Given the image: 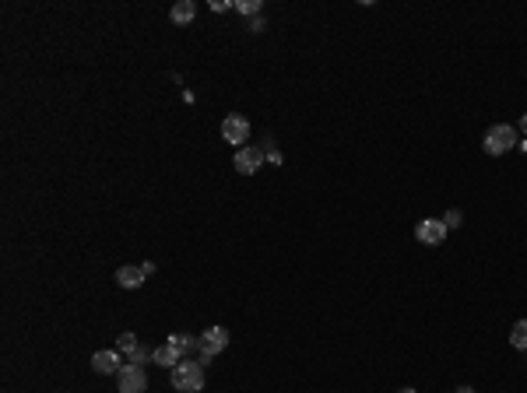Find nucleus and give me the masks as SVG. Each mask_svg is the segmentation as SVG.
<instances>
[{"label":"nucleus","instance_id":"nucleus-1","mask_svg":"<svg viewBox=\"0 0 527 393\" xmlns=\"http://www.w3.org/2000/svg\"><path fill=\"white\" fill-rule=\"evenodd\" d=\"M169 383L176 393H200L204 390V369L193 358H183L176 369H169Z\"/></svg>","mask_w":527,"mask_h":393},{"label":"nucleus","instance_id":"nucleus-2","mask_svg":"<svg viewBox=\"0 0 527 393\" xmlns=\"http://www.w3.org/2000/svg\"><path fill=\"white\" fill-rule=\"evenodd\" d=\"M517 144H520V137H517V127H510V123H496V127H489V130H485V141H482L485 155H492V158L506 155V151H510V148H517Z\"/></svg>","mask_w":527,"mask_h":393},{"label":"nucleus","instance_id":"nucleus-3","mask_svg":"<svg viewBox=\"0 0 527 393\" xmlns=\"http://www.w3.org/2000/svg\"><path fill=\"white\" fill-rule=\"evenodd\" d=\"M116 390L120 393H144L148 390V372H144V365H123L120 372H116Z\"/></svg>","mask_w":527,"mask_h":393},{"label":"nucleus","instance_id":"nucleus-4","mask_svg":"<svg viewBox=\"0 0 527 393\" xmlns=\"http://www.w3.org/2000/svg\"><path fill=\"white\" fill-rule=\"evenodd\" d=\"M447 225H443V218H426V221H418L415 225V239L422 243V246H440L443 239H447Z\"/></svg>","mask_w":527,"mask_h":393},{"label":"nucleus","instance_id":"nucleus-5","mask_svg":"<svg viewBox=\"0 0 527 393\" xmlns=\"http://www.w3.org/2000/svg\"><path fill=\"white\" fill-rule=\"evenodd\" d=\"M225 348H229V330H225V326H207V330L200 333V355L218 358Z\"/></svg>","mask_w":527,"mask_h":393},{"label":"nucleus","instance_id":"nucleus-6","mask_svg":"<svg viewBox=\"0 0 527 393\" xmlns=\"http://www.w3.org/2000/svg\"><path fill=\"white\" fill-rule=\"evenodd\" d=\"M268 161V155H264V148H253V144H243V148H236V168L243 176H253L257 168Z\"/></svg>","mask_w":527,"mask_h":393},{"label":"nucleus","instance_id":"nucleus-7","mask_svg":"<svg viewBox=\"0 0 527 393\" xmlns=\"http://www.w3.org/2000/svg\"><path fill=\"white\" fill-rule=\"evenodd\" d=\"M222 137H225L229 144L243 148V144H246V137H250V123L239 116V112H229V116L222 120Z\"/></svg>","mask_w":527,"mask_h":393},{"label":"nucleus","instance_id":"nucleus-8","mask_svg":"<svg viewBox=\"0 0 527 393\" xmlns=\"http://www.w3.org/2000/svg\"><path fill=\"white\" fill-rule=\"evenodd\" d=\"M120 369H123V362H120V351H116V348L92 355V372H98V376H116Z\"/></svg>","mask_w":527,"mask_h":393},{"label":"nucleus","instance_id":"nucleus-9","mask_svg":"<svg viewBox=\"0 0 527 393\" xmlns=\"http://www.w3.org/2000/svg\"><path fill=\"white\" fill-rule=\"evenodd\" d=\"M144 277H148V274H144L141 267L127 263V267H120V270H116V285H120V288H127V292H137V288L144 285Z\"/></svg>","mask_w":527,"mask_h":393},{"label":"nucleus","instance_id":"nucleus-10","mask_svg":"<svg viewBox=\"0 0 527 393\" xmlns=\"http://www.w3.org/2000/svg\"><path fill=\"white\" fill-rule=\"evenodd\" d=\"M151 362H155V365H162V369H176V365L183 362V351H180V348H173V344L166 341V344H158V348L151 351Z\"/></svg>","mask_w":527,"mask_h":393},{"label":"nucleus","instance_id":"nucleus-11","mask_svg":"<svg viewBox=\"0 0 527 393\" xmlns=\"http://www.w3.org/2000/svg\"><path fill=\"white\" fill-rule=\"evenodd\" d=\"M169 344L183 351V358H190V351H200V337L193 333H169Z\"/></svg>","mask_w":527,"mask_h":393},{"label":"nucleus","instance_id":"nucleus-12","mask_svg":"<svg viewBox=\"0 0 527 393\" xmlns=\"http://www.w3.org/2000/svg\"><path fill=\"white\" fill-rule=\"evenodd\" d=\"M176 25H190L197 18V4L193 0H180V4H173V15H169Z\"/></svg>","mask_w":527,"mask_h":393},{"label":"nucleus","instance_id":"nucleus-13","mask_svg":"<svg viewBox=\"0 0 527 393\" xmlns=\"http://www.w3.org/2000/svg\"><path fill=\"white\" fill-rule=\"evenodd\" d=\"M137 348H141V341H137V333H134V330H127V333H120V337H116V351H120V355H127V358H130Z\"/></svg>","mask_w":527,"mask_h":393},{"label":"nucleus","instance_id":"nucleus-14","mask_svg":"<svg viewBox=\"0 0 527 393\" xmlns=\"http://www.w3.org/2000/svg\"><path fill=\"white\" fill-rule=\"evenodd\" d=\"M510 344L517 351H527V320H517L513 330H510Z\"/></svg>","mask_w":527,"mask_h":393},{"label":"nucleus","instance_id":"nucleus-15","mask_svg":"<svg viewBox=\"0 0 527 393\" xmlns=\"http://www.w3.org/2000/svg\"><path fill=\"white\" fill-rule=\"evenodd\" d=\"M232 11L250 15V18H260V0H236V4H232Z\"/></svg>","mask_w":527,"mask_h":393},{"label":"nucleus","instance_id":"nucleus-16","mask_svg":"<svg viewBox=\"0 0 527 393\" xmlns=\"http://www.w3.org/2000/svg\"><path fill=\"white\" fill-rule=\"evenodd\" d=\"M151 351H155V348H144V344H141V348H137V351L127 358V362H130V365H144V362H151Z\"/></svg>","mask_w":527,"mask_h":393},{"label":"nucleus","instance_id":"nucleus-17","mask_svg":"<svg viewBox=\"0 0 527 393\" xmlns=\"http://www.w3.org/2000/svg\"><path fill=\"white\" fill-rule=\"evenodd\" d=\"M460 221H464V214H460V211H447V214H443V225H447L450 232H453V229H460Z\"/></svg>","mask_w":527,"mask_h":393},{"label":"nucleus","instance_id":"nucleus-18","mask_svg":"<svg viewBox=\"0 0 527 393\" xmlns=\"http://www.w3.org/2000/svg\"><path fill=\"white\" fill-rule=\"evenodd\" d=\"M264 155H268V161H271V165H282V151H278V148H275L271 141L264 144Z\"/></svg>","mask_w":527,"mask_h":393},{"label":"nucleus","instance_id":"nucleus-19","mask_svg":"<svg viewBox=\"0 0 527 393\" xmlns=\"http://www.w3.org/2000/svg\"><path fill=\"white\" fill-rule=\"evenodd\" d=\"M229 8H232V4H225V0H211V11H215V15H218V11H229Z\"/></svg>","mask_w":527,"mask_h":393},{"label":"nucleus","instance_id":"nucleus-20","mask_svg":"<svg viewBox=\"0 0 527 393\" xmlns=\"http://www.w3.org/2000/svg\"><path fill=\"white\" fill-rule=\"evenodd\" d=\"M264 28H268V21H264V18H253V21H250V32H264Z\"/></svg>","mask_w":527,"mask_h":393},{"label":"nucleus","instance_id":"nucleus-21","mask_svg":"<svg viewBox=\"0 0 527 393\" xmlns=\"http://www.w3.org/2000/svg\"><path fill=\"white\" fill-rule=\"evenodd\" d=\"M520 130H524V137H527V112H524V120H520Z\"/></svg>","mask_w":527,"mask_h":393},{"label":"nucleus","instance_id":"nucleus-22","mask_svg":"<svg viewBox=\"0 0 527 393\" xmlns=\"http://www.w3.org/2000/svg\"><path fill=\"white\" fill-rule=\"evenodd\" d=\"M453 393H474V390H471V386H457Z\"/></svg>","mask_w":527,"mask_h":393},{"label":"nucleus","instance_id":"nucleus-23","mask_svg":"<svg viewBox=\"0 0 527 393\" xmlns=\"http://www.w3.org/2000/svg\"><path fill=\"white\" fill-rule=\"evenodd\" d=\"M517 148H520V151H524V155H527V137H524V141H520V144H517Z\"/></svg>","mask_w":527,"mask_h":393},{"label":"nucleus","instance_id":"nucleus-24","mask_svg":"<svg viewBox=\"0 0 527 393\" xmlns=\"http://www.w3.org/2000/svg\"><path fill=\"white\" fill-rule=\"evenodd\" d=\"M397 393H415V386H401V390H397Z\"/></svg>","mask_w":527,"mask_h":393}]
</instances>
